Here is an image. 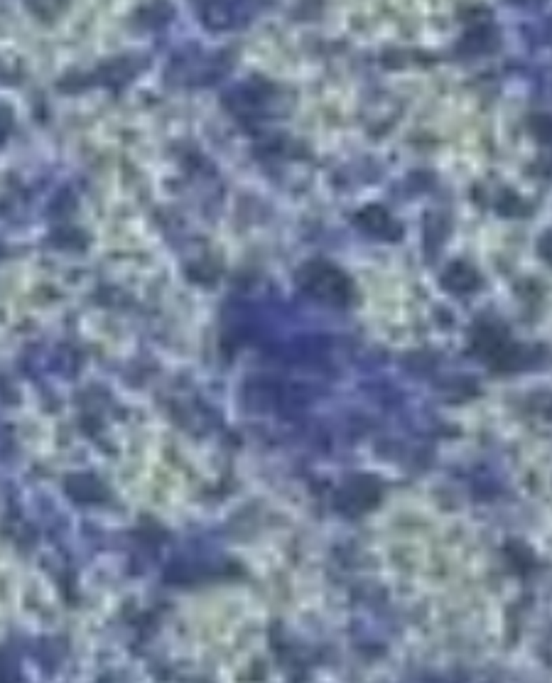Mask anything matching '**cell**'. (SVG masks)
<instances>
[{
    "instance_id": "7a4b0ae2",
    "label": "cell",
    "mask_w": 552,
    "mask_h": 683,
    "mask_svg": "<svg viewBox=\"0 0 552 683\" xmlns=\"http://www.w3.org/2000/svg\"><path fill=\"white\" fill-rule=\"evenodd\" d=\"M444 286H447L449 290L469 293L479 286V276L474 268L467 266V263H454V266H449L447 273H444Z\"/></svg>"
},
{
    "instance_id": "3957f363",
    "label": "cell",
    "mask_w": 552,
    "mask_h": 683,
    "mask_svg": "<svg viewBox=\"0 0 552 683\" xmlns=\"http://www.w3.org/2000/svg\"><path fill=\"white\" fill-rule=\"evenodd\" d=\"M358 221H361L363 226H366L368 232H393V229H398V226H393L391 216L386 214V211L381 209V206H368L366 211H361V216H358Z\"/></svg>"
},
{
    "instance_id": "277c9868",
    "label": "cell",
    "mask_w": 552,
    "mask_h": 683,
    "mask_svg": "<svg viewBox=\"0 0 552 683\" xmlns=\"http://www.w3.org/2000/svg\"><path fill=\"white\" fill-rule=\"evenodd\" d=\"M99 484H94L89 477H76L69 482V492L74 494L81 502H91V499H99Z\"/></svg>"
},
{
    "instance_id": "6da1fadb",
    "label": "cell",
    "mask_w": 552,
    "mask_h": 683,
    "mask_svg": "<svg viewBox=\"0 0 552 683\" xmlns=\"http://www.w3.org/2000/svg\"><path fill=\"white\" fill-rule=\"evenodd\" d=\"M310 290L314 293V295L324 297V300H347L349 297V283L347 278H342L337 271H317L312 273V283H310Z\"/></svg>"
}]
</instances>
